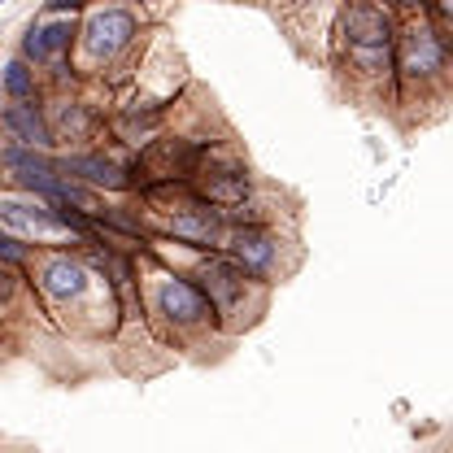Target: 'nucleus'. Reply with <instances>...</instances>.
Instances as JSON below:
<instances>
[{"label": "nucleus", "instance_id": "obj_19", "mask_svg": "<svg viewBox=\"0 0 453 453\" xmlns=\"http://www.w3.org/2000/svg\"><path fill=\"white\" fill-rule=\"evenodd\" d=\"M0 4H4V0H0Z\"/></svg>", "mask_w": 453, "mask_h": 453}, {"label": "nucleus", "instance_id": "obj_16", "mask_svg": "<svg viewBox=\"0 0 453 453\" xmlns=\"http://www.w3.org/2000/svg\"><path fill=\"white\" fill-rule=\"evenodd\" d=\"M396 9V18H410V13H427V0H388Z\"/></svg>", "mask_w": 453, "mask_h": 453}, {"label": "nucleus", "instance_id": "obj_4", "mask_svg": "<svg viewBox=\"0 0 453 453\" xmlns=\"http://www.w3.org/2000/svg\"><path fill=\"white\" fill-rule=\"evenodd\" d=\"M453 105V35L432 13L401 18L396 31V105L405 127H423Z\"/></svg>", "mask_w": 453, "mask_h": 453}, {"label": "nucleus", "instance_id": "obj_7", "mask_svg": "<svg viewBox=\"0 0 453 453\" xmlns=\"http://www.w3.org/2000/svg\"><path fill=\"white\" fill-rule=\"evenodd\" d=\"M188 275L205 288V296H210V305H214V314H219L223 336L249 332V327L266 314L271 292H275V288L257 283L249 271H240L226 253H196V262L188 266Z\"/></svg>", "mask_w": 453, "mask_h": 453}, {"label": "nucleus", "instance_id": "obj_8", "mask_svg": "<svg viewBox=\"0 0 453 453\" xmlns=\"http://www.w3.org/2000/svg\"><path fill=\"white\" fill-rule=\"evenodd\" d=\"M219 253H226L240 271H249L257 283L280 288L301 266V235H296L292 219H283V223L226 226V240Z\"/></svg>", "mask_w": 453, "mask_h": 453}, {"label": "nucleus", "instance_id": "obj_20", "mask_svg": "<svg viewBox=\"0 0 453 453\" xmlns=\"http://www.w3.org/2000/svg\"><path fill=\"white\" fill-rule=\"evenodd\" d=\"M0 70H4V65H0Z\"/></svg>", "mask_w": 453, "mask_h": 453}, {"label": "nucleus", "instance_id": "obj_18", "mask_svg": "<svg viewBox=\"0 0 453 453\" xmlns=\"http://www.w3.org/2000/svg\"><path fill=\"white\" fill-rule=\"evenodd\" d=\"M0 453H4V441H0Z\"/></svg>", "mask_w": 453, "mask_h": 453}, {"label": "nucleus", "instance_id": "obj_17", "mask_svg": "<svg viewBox=\"0 0 453 453\" xmlns=\"http://www.w3.org/2000/svg\"><path fill=\"white\" fill-rule=\"evenodd\" d=\"M127 4H140V9H149V4H157V0H127Z\"/></svg>", "mask_w": 453, "mask_h": 453}, {"label": "nucleus", "instance_id": "obj_15", "mask_svg": "<svg viewBox=\"0 0 453 453\" xmlns=\"http://www.w3.org/2000/svg\"><path fill=\"white\" fill-rule=\"evenodd\" d=\"M427 13H432V18L453 35V0H427Z\"/></svg>", "mask_w": 453, "mask_h": 453}, {"label": "nucleus", "instance_id": "obj_13", "mask_svg": "<svg viewBox=\"0 0 453 453\" xmlns=\"http://www.w3.org/2000/svg\"><path fill=\"white\" fill-rule=\"evenodd\" d=\"M262 4H266L283 27L292 31V40L310 35V22H314V13H319V9H332V13L340 9V0H262Z\"/></svg>", "mask_w": 453, "mask_h": 453}, {"label": "nucleus", "instance_id": "obj_12", "mask_svg": "<svg viewBox=\"0 0 453 453\" xmlns=\"http://www.w3.org/2000/svg\"><path fill=\"white\" fill-rule=\"evenodd\" d=\"M0 88H4V101H9V105H44V96H49L44 74H40L27 57H9V61H4Z\"/></svg>", "mask_w": 453, "mask_h": 453}, {"label": "nucleus", "instance_id": "obj_2", "mask_svg": "<svg viewBox=\"0 0 453 453\" xmlns=\"http://www.w3.org/2000/svg\"><path fill=\"white\" fill-rule=\"evenodd\" d=\"M27 280L57 327L92 340H113L122 332V301L83 249H35Z\"/></svg>", "mask_w": 453, "mask_h": 453}, {"label": "nucleus", "instance_id": "obj_6", "mask_svg": "<svg viewBox=\"0 0 453 453\" xmlns=\"http://www.w3.org/2000/svg\"><path fill=\"white\" fill-rule=\"evenodd\" d=\"M153 240H174L201 253H219L226 240V219L219 205L201 201L188 183L183 188H149L135 196Z\"/></svg>", "mask_w": 453, "mask_h": 453}, {"label": "nucleus", "instance_id": "obj_10", "mask_svg": "<svg viewBox=\"0 0 453 453\" xmlns=\"http://www.w3.org/2000/svg\"><path fill=\"white\" fill-rule=\"evenodd\" d=\"M188 188H192L201 201L219 205L223 214H226V210L249 205V201L262 192L257 170H253V162L244 157V149H240V140H235V135L219 140V144H214V149L201 157V166L192 170Z\"/></svg>", "mask_w": 453, "mask_h": 453}, {"label": "nucleus", "instance_id": "obj_3", "mask_svg": "<svg viewBox=\"0 0 453 453\" xmlns=\"http://www.w3.org/2000/svg\"><path fill=\"white\" fill-rule=\"evenodd\" d=\"M153 22L140 4L127 0H96L79 18V44H74V74L88 88H101L105 96H118L153 40Z\"/></svg>", "mask_w": 453, "mask_h": 453}, {"label": "nucleus", "instance_id": "obj_14", "mask_svg": "<svg viewBox=\"0 0 453 453\" xmlns=\"http://www.w3.org/2000/svg\"><path fill=\"white\" fill-rule=\"evenodd\" d=\"M31 257H35V249H31L27 240H18V235L0 231V262H9V266H27Z\"/></svg>", "mask_w": 453, "mask_h": 453}, {"label": "nucleus", "instance_id": "obj_1", "mask_svg": "<svg viewBox=\"0 0 453 453\" xmlns=\"http://www.w3.org/2000/svg\"><path fill=\"white\" fill-rule=\"evenodd\" d=\"M396 31L401 18L388 0H340L327 40V65L340 92L357 105H396Z\"/></svg>", "mask_w": 453, "mask_h": 453}, {"label": "nucleus", "instance_id": "obj_11", "mask_svg": "<svg viewBox=\"0 0 453 453\" xmlns=\"http://www.w3.org/2000/svg\"><path fill=\"white\" fill-rule=\"evenodd\" d=\"M0 135H4V144H22V149L57 153L44 105H9V101H4V105H0Z\"/></svg>", "mask_w": 453, "mask_h": 453}, {"label": "nucleus", "instance_id": "obj_9", "mask_svg": "<svg viewBox=\"0 0 453 453\" xmlns=\"http://www.w3.org/2000/svg\"><path fill=\"white\" fill-rule=\"evenodd\" d=\"M44 113H49V131H53L57 153H83V149H101V140H110L105 113H110V96L101 88H57L44 96Z\"/></svg>", "mask_w": 453, "mask_h": 453}, {"label": "nucleus", "instance_id": "obj_5", "mask_svg": "<svg viewBox=\"0 0 453 453\" xmlns=\"http://www.w3.org/2000/svg\"><path fill=\"white\" fill-rule=\"evenodd\" d=\"M140 305L149 336L166 349H201L210 340H226L205 288L188 271L157 262L153 253L140 257Z\"/></svg>", "mask_w": 453, "mask_h": 453}]
</instances>
